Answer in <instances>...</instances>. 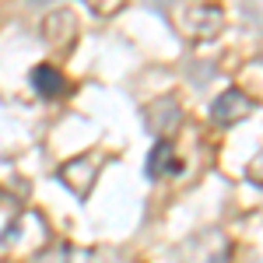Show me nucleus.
I'll use <instances>...</instances> for the list:
<instances>
[{"mask_svg":"<svg viewBox=\"0 0 263 263\" xmlns=\"http://www.w3.org/2000/svg\"><path fill=\"white\" fill-rule=\"evenodd\" d=\"M60 182L74 193V197H88V190H91V182H95V162L88 158V155H78V158H70V162L60 165Z\"/></svg>","mask_w":263,"mask_h":263,"instance_id":"20e7f679","label":"nucleus"},{"mask_svg":"<svg viewBox=\"0 0 263 263\" xmlns=\"http://www.w3.org/2000/svg\"><path fill=\"white\" fill-rule=\"evenodd\" d=\"M144 120H147V130H151V134H158V137L165 141V137L179 126L182 109H179V102L172 99V95H162V99H155L147 109H144Z\"/></svg>","mask_w":263,"mask_h":263,"instance_id":"7ed1b4c3","label":"nucleus"},{"mask_svg":"<svg viewBox=\"0 0 263 263\" xmlns=\"http://www.w3.org/2000/svg\"><path fill=\"white\" fill-rule=\"evenodd\" d=\"M32 88L39 91L42 99H57L67 91V78H63L57 67H49V63H39L35 70H32Z\"/></svg>","mask_w":263,"mask_h":263,"instance_id":"423d86ee","label":"nucleus"},{"mask_svg":"<svg viewBox=\"0 0 263 263\" xmlns=\"http://www.w3.org/2000/svg\"><path fill=\"white\" fill-rule=\"evenodd\" d=\"M253 109H256V102L246 91L232 88V91H224V95H218L211 102V120L218 126H232V123H242L246 116H253Z\"/></svg>","mask_w":263,"mask_h":263,"instance_id":"f03ea898","label":"nucleus"},{"mask_svg":"<svg viewBox=\"0 0 263 263\" xmlns=\"http://www.w3.org/2000/svg\"><path fill=\"white\" fill-rule=\"evenodd\" d=\"M249 179L263 186V147H260V155H256V158L249 162Z\"/></svg>","mask_w":263,"mask_h":263,"instance_id":"6e6552de","label":"nucleus"},{"mask_svg":"<svg viewBox=\"0 0 263 263\" xmlns=\"http://www.w3.org/2000/svg\"><path fill=\"white\" fill-rule=\"evenodd\" d=\"M179 168V162H176V147L168 141H158L155 147H151V155H147V176H168V172H176Z\"/></svg>","mask_w":263,"mask_h":263,"instance_id":"0eeeda50","label":"nucleus"},{"mask_svg":"<svg viewBox=\"0 0 263 263\" xmlns=\"http://www.w3.org/2000/svg\"><path fill=\"white\" fill-rule=\"evenodd\" d=\"M179 25L193 39H214L224 25V11L218 4H186L179 11Z\"/></svg>","mask_w":263,"mask_h":263,"instance_id":"f257e3e1","label":"nucleus"},{"mask_svg":"<svg viewBox=\"0 0 263 263\" xmlns=\"http://www.w3.org/2000/svg\"><path fill=\"white\" fill-rule=\"evenodd\" d=\"M74 32H78V21H74V11H49L46 18H42V39L49 42V46H67V42L74 39Z\"/></svg>","mask_w":263,"mask_h":263,"instance_id":"39448f33","label":"nucleus"}]
</instances>
